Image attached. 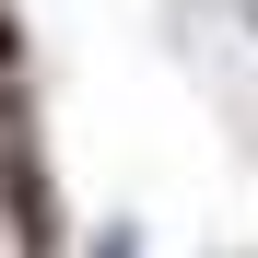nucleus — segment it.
Instances as JSON below:
<instances>
[{
	"label": "nucleus",
	"instance_id": "obj_1",
	"mask_svg": "<svg viewBox=\"0 0 258 258\" xmlns=\"http://www.w3.org/2000/svg\"><path fill=\"white\" fill-rule=\"evenodd\" d=\"M24 71V35H12V12H0V82H12Z\"/></svg>",
	"mask_w": 258,
	"mask_h": 258
},
{
	"label": "nucleus",
	"instance_id": "obj_2",
	"mask_svg": "<svg viewBox=\"0 0 258 258\" xmlns=\"http://www.w3.org/2000/svg\"><path fill=\"white\" fill-rule=\"evenodd\" d=\"M94 258H141V235H129V223H106V246H94Z\"/></svg>",
	"mask_w": 258,
	"mask_h": 258
}]
</instances>
